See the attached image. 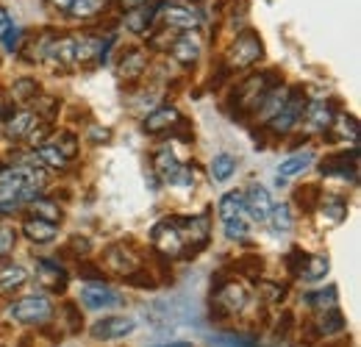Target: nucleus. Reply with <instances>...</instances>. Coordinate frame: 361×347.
<instances>
[{
	"label": "nucleus",
	"instance_id": "f257e3e1",
	"mask_svg": "<svg viewBox=\"0 0 361 347\" xmlns=\"http://www.w3.org/2000/svg\"><path fill=\"white\" fill-rule=\"evenodd\" d=\"M8 314L20 325H45L53 317V305L45 295H28V298H20L8 305Z\"/></svg>",
	"mask_w": 361,
	"mask_h": 347
},
{
	"label": "nucleus",
	"instance_id": "f03ea898",
	"mask_svg": "<svg viewBox=\"0 0 361 347\" xmlns=\"http://www.w3.org/2000/svg\"><path fill=\"white\" fill-rule=\"evenodd\" d=\"M264 47H262V37L256 31H245L239 34L231 50H228V67L231 70H245V67H253L259 59H262Z\"/></svg>",
	"mask_w": 361,
	"mask_h": 347
},
{
	"label": "nucleus",
	"instance_id": "7ed1b4c3",
	"mask_svg": "<svg viewBox=\"0 0 361 347\" xmlns=\"http://www.w3.org/2000/svg\"><path fill=\"white\" fill-rule=\"evenodd\" d=\"M150 239H153V248H156L164 259H178L180 253L186 250L176 217H167V219H161V222H156L153 231H150Z\"/></svg>",
	"mask_w": 361,
	"mask_h": 347
},
{
	"label": "nucleus",
	"instance_id": "20e7f679",
	"mask_svg": "<svg viewBox=\"0 0 361 347\" xmlns=\"http://www.w3.org/2000/svg\"><path fill=\"white\" fill-rule=\"evenodd\" d=\"M303 111H306V95H303L300 89L286 92V100H283V106L278 109V114L270 120V128L275 130V133H289V130L298 126V120L303 117Z\"/></svg>",
	"mask_w": 361,
	"mask_h": 347
},
{
	"label": "nucleus",
	"instance_id": "39448f33",
	"mask_svg": "<svg viewBox=\"0 0 361 347\" xmlns=\"http://www.w3.org/2000/svg\"><path fill=\"white\" fill-rule=\"evenodd\" d=\"M272 75L270 73H262V75H250L247 81H242L239 89H236V95H233V100L239 103V109L242 111H253V109H259L262 106V100L267 97V92H270L275 84H267Z\"/></svg>",
	"mask_w": 361,
	"mask_h": 347
},
{
	"label": "nucleus",
	"instance_id": "423d86ee",
	"mask_svg": "<svg viewBox=\"0 0 361 347\" xmlns=\"http://www.w3.org/2000/svg\"><path fill=\"white\" fill-rule=\"evenodd\" d=\"M178 222V231L180 236H183V245L192 250V253H197V250H203L206 245H209V228H212V222L206 214H197V217H176Z\"/></svg>",
	"mask_w": 361,
	"mask_h": 347
},
{
	"label": "nucleus",
	"instance_id": "0eeeda50",
	"mask_svg": "<svg viewBox=\"0 0 361 347\" xmlns=\"http://www.w3.org/2000/svg\"><path fill=\"white\" fill-rule=\"evenodd\" d=\"M114 39L111 37H78L75 39V64H103L109 59Z\"/></svg>",
	"mask_w": 361,
	"mask_h": 347
},
{
	"label": "nucleus",
	"instance_id": "6e6552de",
	"mask_svg": "<svg viewBox=\"0 0 361 347\" xmlns=\"http://www.w3.org/2000/svg\"><path fill=\"white\" fill-rule=\"evenodd\" d=\"M242 200H245V214L253 222H267L272 212V197L262 183H250L247 192L242 195Z\"/></svg>",
	"mask_w": 361,
	"mask_h": 347
},
{
	"label": "nucleus",
	"instance_id": "1a4fd4ad",
	"mask_svg": "<svg viewBox=\"0 0 361 347\" xmlns=\"http://www.w3.org/2000/svg\"><path fill=\"white\" fill-rule=\"evenodd\" d=\"M247 305V292L239 284H220L214 295V311L217 317H231Z\"/></svg>",
	"mask_w": 361,
	"mask_h": 347
},
{
	"label": "nucleus",
	"instance_id": "9d476101",
	"mask_svg": "<svg viewBox=\"0 0 361 347\" xmlns=\"http://www.w3.org/2000/svg\"><path fill=\"white\" fill-rule=\"evenodd\" d=\"M161 17L170 28H178V31H195L200 25V14L192 6H183V3H164Z\"/></svg>",
	"mask_w": 361,
	"mask_h": 347
},
{
	"label": "nucleus",
	"instance_id": "9b49d317",
	"mask_svg": "<svg viewBox=\"0 0 361 347\" xmlns=\"http://www.w3.org/2000/svg\"><path fill=\"white\" fill-rule=\"evenodd\" d=\"M136 328V322L131 317H106L100 322L92 325V336L94 339H103V342H111V339H123L128 336Z\"/></svg>",
	"mask_w": 361,
	"mask_h": 347
},
{
	"label": "nucleus",
	"instance_id": "f8f14e48",
	"mask_svg": "<svg viewBox=\"0 0 361 347\" xmlns=\"http://www.w3.org/2000/svg\"><path fill=\"white\" fill-rule=\"evenodd\" d=\"M81 300L87 308L92 311H97V308H114V305H120V295L111 289V286H106L103 281H97V284H87L84 289H81Z\"/></svg>",
	"mask_w": 361,
	"mask_h": 347
},
{
	"label": "nucleus",
	"instance_id": "ddd939ff",
	"mask_svg": "<svg viewBox=\"0 0 361 347\" xmlns=\"http://www.w3.org/2000/svg\"><path fill=\"white\" fill-rule=\"evenodd\" d=\"M170 53H173V59H176L178 64L192 67V64L200 59V39H197V34H195V31H183L178 39L170 42Z\"/></svg>",
	"mask_w": 361,
	"mask_h": 347
},
{
	"label": "nucleus",
	"instance_id": "4468645a",
	"mask_svg": "<svg viewBox=\"0 0 361 347\" xmlns=\"http://www.w3.org/2000/svg\"><path fill=\"white\" fill-rule=\"evenodd\" d=\"M37 275H39V281L45 284L47 289H53V292H64L67 289V269L61 264H56V261L37 259Z\"/></svg>",
	"mask_w": 361,
	"mask_h": 347
},
{
	"label": "nucleus",
	"instance_id": "2eb2a0df",
	"mask_svg": "<svg viewBox=\"0 0 361 347\" xmlns=\"http://www.w3.org/2000/svg\"><path fill=\"white\" fill-rule=\"evenodd\" d=\"M180 114L176 106H159V109H153L145 120H142V130L145 133H161V130H167L173 123H178Z\"/></svg>",
	"mask_w": 361,
	"mask_h": 347
},
{
	"label": "nucleus",
	"instance_id": "dca6fc26",
	"mask_svg": "<svg viewBox=\"0 0 361 347\" xmlns=\"http://www.w3.org/2000/svg\"><path fill=\"white\" fill-rule=\"evenodd\" d=\"M356 159H359V150H353L350 159H348V153H334L319 164V170H322V175H342V178L350 175V178H356V173H359Z\"/></svg>",
	"mask_w": 361,
	"mask_h": 347
},
{
	"label": "nucleus",
	"instance_id": "f3484780",
	"mask_svg": "<svg viewBox=\"0 0 361 347\" xmlns=\"http://www.w3.org/2000/svg\"><path fill=\"white\" fill-rule=\"evenodd\" d=\"M306 123H309V128L312 130H328L334 126V117H336V111H334V106L331 103H325V100H314V103H306Z\"/></svg>",
	"mask_w": 361,
	"mask_h": 347
},
{
	"label": "nucleus",
	"instance_id": "a211bd4d",
	"mask_svg": "<svg viewBox=\"0 0 361 347\" xmlns=\"http://www.w3.org/2000/svg\"><path fill=\"white\" fill-rule=\"evenodd\" d=\"M23 233H25V239H31L34 245H47V242L56 239L59 225H56V222H47V219H39V217H28L23 222Z\"/></svg>",
	"mask_w": 361,
	"mask_h": 347
},
{
	"label": "nucleus",
	"instance_id": "6ab92c4d",
	"mask_svg": "<svg viewBox=\"0 0 361 347\" xmlns=\"http://www.w3.org/2000/svg\"><path fill=\"white\" fill-rule=\"evenodd\" d=\"M45 59L53 64L70 67L75 64V37H61V39H50L45 50Z\"/></svg>",
	"mask_w": 361,
	"mask_h": 347
},
{
	"label": "nucleus",
	"instance_id": "aec40b11",
	"mask_svg": "<svg viewBox=\"0 0 361 347\" xmlns=\"http://www.w3.org/2000/svg\"><path fill=\"white\" fill-rule=\"evenodd\" d=\"M37 128V114L34 111H17L6 120V136L20 142V139H28V133Z\"/></svg>",
	"mask_w": 361,
	"mask_h": 347
},
{
	"label": "nucleus",
	"instance_id": "412c9836",
	"mask_svg": "<svg viewBox=\"0 0 361 347\" xmlns=\"http://www.w3.org/2000/svg\"><path fill=\"white\" fill-rule=\"evenodd\" d=\"M317 162V156L312 150H303V153H295L292 159H286V162H281V167H278V183H283V181H289V178H295V175L306 173L312 164Z\"/></svg>",
	"mask_w": 361,
	"mask_h": 347
},
{
	"label": "nucleus",
	"instance_id": "4be33fe9",
	"mask_svg": "<svg viewBox=\"0 0 361 347\" xmlns=\"http://www.w3.org/2000/svg\"><path fill=\"white\" fill-rule=\"evenodd\" d=\"M106 261L120 272V275H131V272H136L142 264H139V259H136V253H131L126 245H114V248H109V253H106Z\"/></svg>",
	"mask_w": 361,
	"mask_h": 347
},
{
	"label": "nucleus",
	"instance_id": "5701e85b",
	"mask_svg": "<svg viewBox=\"0 0 361 347\" xmlns=\"http://www.w3.org/2000/svg\"><path fill=\"white\" fill-rule=\"evenodd\" d=\"M156 14H159V8H153V6H139V8H131V11L123 17V23H126V28H128L131 34H147L150 25H153V20H156Z\"/></svg>",
	"mask_w": 361,
	"mask_h": 347
},
{
	"label": "nucleus",
	"instance_id": "b1692460",
	"mask_svg": "<svg viewBox=\"0 0 361 347\" xmlns=\"http://www.w3.org/2000/svg\"><path fill=\"white\" fill-rule=\"evenodd\" d=\"M145 53L142 50H126L123 56H120V64H117V75L120 78H126V81H134L139 78L142 73H145Z\"/></svg>",
	"mask_w": 361,
	"mask_h": 347
},
{
	"label": "nucleus",
	"instance_id": "393cba45",
	"mask_svg": "<svg viewBox=\"0 0 361 347\" xmlns=\"http://www.w3.org/2000/svg\"><path fill=\"white\" fill-rule=\"evenodd\" d=\"M28 281V269L20 264H3L0 267V295H8L14 289H20Z\"/></svg>",
	"mask_w": 361,
	"mask_h": 347
},
{
	"label": "nucleus",
	"instance_id": "a878e982",
	"mask_svg": "<svg viewBox=\"0 0 361 347\" xmlns=\"http://www.w3.org/2000/svg\"><path fill=\"white\" fill-rule=\"evenodd\" d=\"M217 212H220V222H231V219L247 217V214H245V200H242V192H226V195L220 197Z\"/></svg>",
	"mask_w": 361,
	"mask_h": 347
},
{
	"label": "nucleus",
	"instance_id": "bb28decb",
	"mask_svg": "<svg viewBox=\"0 0 361 347\" xmlns=\"http://www.w3.org/2000/svg\"><path fill=\"white\" fill-rule=\"evenodd\" d=\"M345 328V317L339 314V308H328V311H322V317L317 319V334L319 336H334V334H339Z\"/></svg>",
	"mask_w": 361,
	"mask_h": 347
},
{
	"label": "nucleus",
	"instance_id": "cd10ccee",
	"mask_svg": "<svg viewBox=\"0 0 361 347\" xmlns=\"http://www.w3.org/2000/svg\"><path fill=\"white\" fill-rule=\"evenodd\" d=\"M267 222H270V228L275 231V233H286V231H292L295 219H292V209H289V203H278V206H272Z\"/></svg>",
	"mask_w": 361,
	"mask_h": 347
},
{
	"label": "nucleus",
	"instance_id": "c85d7f7f",
	"mask_svg": "<svg viewBox=\"0 0 361 347\" xmlns=\"http://www.w3.org/2000/svg\"><path fill=\"white\" fill-rule=\"evenodd\" d=\"M37 159L42 162V167H53V170H61L64 164H67V156L59 150V145H53V142H45V145H39L37 147Z\"/></svg>",
	"mask_w": 361,
	"mask_h": 347
},
{
	"label": "nucleus",
	"instance_id": "c756f323",
	"mask_svg": "<svg viewBox=\"0 0 361 347\" xmlns=\"http://www.w3.org/2000/svg\"><path fill=\"white\" fill-rule=\"evenodd\" d=\"M233 173H236V159H233V156L217 153V156L212 159V178H214L217 183H226Z\"/></svg>",
	"mask_w": 361,
	"mask_h": 347
},
{
	"label": "nucleus",
	"instance_id": "7c9ffc66",
	"mask_svg": "<svg viewBox=\"0 0 361 347\" xmlns=\"http://www.w3.org/2000/svg\"><path fill=\"white\" fill-rule=\"evenodd\" d=\"M345 217H348V206H345V200H325V206L319 209L322 225H339Z\"/></svg>",
	"mask_w": 361,
	"mask_h": 347
},
{
	"label": "nucleus",
	"instance_id": "2f4dec72",
	"mask_svg": "<svg viewBox=\"0 0 361 347\" xmlns=\"http://www.w3.org/2000/svg\"><path fill=\"white\" fill-rule=\"evenodd\" d=\"M34 217L47 219V222H59L61 219V209H59V203L47 200L45 195H42V197L34 200Z\"/></svg>",
	"mask_w": 361,
	"mask_h": 347
},
{
	"label": "nucleus",
	"instance_id": "473e14b6",
	"mask_svg": "<svg viewBox=\"0 0 361 347\" xmlns=\"http://www.w3.org/2000/svg\"><path fill=\"white\" fill-rule=\"evenodd\" d=\"M153 164H156V173L161 175L164 181H167V178L180 167L178 159H176L170 150H159V153H156V159H153Z\"/></svg>",
	"mask_w": 361,
	"mask_h": 347
},
{
	"label": "nucleus",
	"instance_id": "72a5a7b5",
	"mask_svg": "<svg viewBox=\"0 0 361 347\" xmlns=\"http://www.w3.org/2000/svg\"><path fill=\"white\" fill-rule=\"evenodd\" d=\"M325 275H328V259H325V256H309L306 267H303V278L319 281V278H325Z\"/></svg>",
	"mask_w": 361,
	"mask_h": 347
},
{
	"label": "nucleus",
	"instance_id": "f704fd0d",
	"mask_svg": "<svg viewBox=\"0 0 361 347\" xmlns=\"http://www.w3.org/2000/svg\"><path fill=\"white\" fill-rule=\"evenodd\" d=\"M306 303L319 308V311H328V308H336V286H328V295L325 292H314V295H306Z\"/></svg>",
	"mask_w": 361,
	"mask_h": 347
},
{
	"label": "nucleus",
	"instance_id": "c9c22d12",
	"mask_svg": "<svg viewBox=\"0 0 361 347\" xmlns=\"http://www.w3.org/2000/svg\"><path fill=\"white\" fill-rule=\"evenodd\" d=\"M11 95H14L17 100H37L39 87H37V81H31V78H20V81H14Z\"/></svg>",
	"mask_w": 361,
	"mask_h": 347
},
{
	"label": "nucleus",
	"instance_id": "e433bc0d",
	"mask_svg": "<svg viewBox=\"0 0 361 347\" xmlns=\"http://www.w3.org/2000/svg\"><path fill=\"white\" fill-rule=\"evenodd\" d=\"M298 203L303 206V212H317V206L322 203V197H319V189L317 186H306V189H298Z\"/></svg>",
	"mask_w": 361,
	"mask_h": 347
},
{
	"label": "nucleus",
	"instance_id": "4c0bfd02",
	"mask_svg": "<svg viewBox=\"0 0 361 347\" xmlns=\"http://www.w3.org/2000/svg\"><path fill=\"white\" fill-rule=\"evenodd\" d=\"M223 231H226V239H231V242H242V239H247V217L223 222Z\"/></svg>",
	"mask_w": 361,
	"mask_h": 347
},
{
	"label": "nucleus",
	"instance_id": "58836bf2",
	"mask_svg": "<svg viewBox=\"0 0 361 347\" xmlns=\"http://www.w3.org/2000/svg\"><path fill=\"white\" fill-rule=\"evenodd\" d=\"M167 183L170 186H178V189H192L195 186V175H192L189 167H178L176 173L167 178Z\"/></svg>",
	"mask_w": 361,
	"mask_h": 347
},
{
	"label": "nucleus",
	"instance_id": "ea45409f",
	"mask_svg": "<svg viewBox=\"0 0 361 347\" xmlns=\"http://www.w3.org/2000/svg\"><path fill=\"white\" fill-rule=\"evenodd\" d=\"M100 6H103V0H75L73 8H70L67 14H73V17H90V14H94Z\"/></svg>",
	"mask_w": 361,
	"mask_h": 347
},
{
	"label": "nucleus",
	"instance_id": "a19ab883",
	"mask_svg": "<svg viewBox=\"0 0 361 347\" xmlns=\"http://www.w3.org/2000/svg\"><path fill=\"white\" fill-rule=\"evenodd\" d=\"M334 123L339 126V136H350V139L356 142V136H359V123H356L353 117L339 114V117H334Z\"/></svg>",
	"mask_w": 361,
	"mask_h": 347
},
{
	"label": "nucleus",
	"instance_id": "79ce46f5",
	"mask_svg": "<svg viewBox=\"0 0 361 347\" xmlns=\"http://www.w3.org/2000/svg\"><path fill=\"white\" fill-rule=\"evenodd\" d=\"M14 242H17V231L8 228V225H0V259H6L11 253Z\"/></svg>",
	"mask_w": 361,
	"mask_h": 347
},
{
	"label": "nucleus",
	"instance_id": "37998d69",
	"mask_svg": "<svg viewBox=\"0 0 361 347\" xmlns=\"http://www.w3.org/2000/svg\"><path fill=\"white\" fill-rule=\"evenodd\" d=\"M128 284H131V286H139V289H153V286H156V278H153L145 267H139L136 272L128 275Z\"/></svg>",
	"mask_w": 361,
	"mask_h": 347
},
{
	"label": "nucleus",
	"instance_id": "c03bdc74",
	"mask_svg": "<svg viewBox=\"0 0 361 347\" xmlns=\"http://www.w3.org/2000/svg\"><path fill=\"white\" fill-rule=\"evenodd\" d=\"M0 39H3V47H6L8 53H14V50H20V44H23V31L11 25V28H8V31H6Z\"/></svg>",
	"mask_w": 361,
	"mask_h": 347
},
{
	"label": "nucleus",
	"instance_id": "a18cd8bd",
	"mask_svg": "<svg viewBox=\"0 0 361 347\" xmlns=\"http://www.w3.org/2000/svg\"><path fill=\"white\" fill-rule=\"evenodd\" d=\"M70 250H73V253L78 256V261H81V256H87V253L92 250V242L87 239V236H73V239H70Z\"/></svg>",
	"mask_w": 361,
	"mask_h": 347
},
{
	"label": "nucleus",
	"instance_id": "49530a36",
	"mask_svg": "<svg viewBox=\"0 0 361 347\" xmlns=\"http://www.w3.org/2000/svg\"><path fill=\"white\" fill-rule=\"evenodd\" d=\"M64 314H67V319H70V331H81L84 319H81V314L75 311V305L67 303V305H64Z\"/></svg>",
	"mask_w": 361,
	"mask_h": 347
},
{
	"label": "nucleus",
	"instance_id": "de8ad7c7",
	"mask_svg": "<svg viewBox=\"0 0 361 347\" xmlns=\"http://www.w3.org/2000/svg\"><path fill=\"white\" fill-rule=\"evenodd\" d=\"M239 269H242V272H247L250 278H256V275L262 272V259H242Z\"/></svg>",
	"mask_w": 361,
	"mask_h": 347
},
{
	"label": "nucleus",
	"instance_id": "09e8293b",
	"mask_svg": "<svg viewBox=\"0 0 361 347\" xmlns=\"http://www.w3.org/2000/svg\"><path fill=\"white\" fill-rule=\"evenodd\" d=\"M47 3H50L56 11H64V14H67V11L73 8V3H75V0H47Z\"/></svg>",
	"mask_w": 361,
	"mask_h": 347
},
{
	"label": "nucleus",
	"instance_id": "8fccbe9b",
	"mask_svg": "<svg viewBox=\"0 0 361 347\" xmlns=\"http://www.w3.org/2000/svg\"><path fill=\"white\" fill-rule=\"evenodd\" d=\"M8 28H11V17H8V11H6V8H0V37H3Z\"/></svg>",
	"mask_w": 361,
	"mask_h": 347
},
{
	"label": "nucleus",
	"instance_id": "3c124183",
	"mask_svg": "<svg viewBox=\"0 0 361 347\" xmlns=\"http://www.w3.org/2000/svg\"><path fill=\"white\" fill-rule=\"evenodd\" d=\"M120 3H123L128 11H131V8H139V6H150V0H120Z\"/></svg>",
	"mask_w": 361,
	"mask_h": 347
},
{
	"label": "nucleus",
	"instance_id": "603ef678",
	"mask_svg": "<svg viewBox=\"0 0 361 347\" xmlns=\"http://www.w3.org/2000/svg\"><path fill=\"white\" fill-rule=\"evenodd\" d=\"M161 347H192L189 342H170V345H161Z\"/></svg>",
	"mask_w": 361,
	"mask_h": 347
},
{
	"label": "nucleus",
	"instance_id": "864d4df0",
	"mask_svg": "<svg viewBox=\"0 0 361 347\" xmlns=\"http://www.w3.org/2000/svg\"><path fill=\"white\" fill-rule=\"evenodd\" d=\"M192 3H203V0H192Z\"/></svg>",
	"mask_w": 361,
	"mask_h": 347
}]
</instances>
